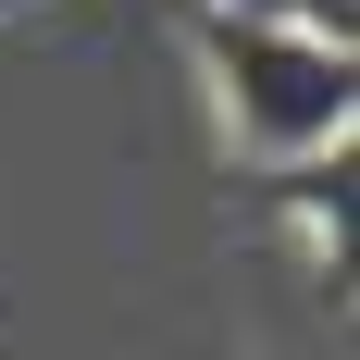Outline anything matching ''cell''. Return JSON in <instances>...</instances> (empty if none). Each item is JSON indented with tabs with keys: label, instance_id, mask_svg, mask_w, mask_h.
I'll use <instances>...</instances> for the list:
<instances>
[{
	"label": "cell",
	"instance_id": "obj_1",
	"mask_svg": "<svg viewBox=\"0 0 360 360\" xmlns=\"http://www.w3.org/2000/svg\"><path fill=\"white\" fill-rule=\"evenodd\" d=\"M186 50L224 100V137L249 174L335 162L360 124V50L348 25H286V13H236V0H186Z\"/></svg>",
	"mask_w": 360,
	"mask_h": 360
}]
</instances>
